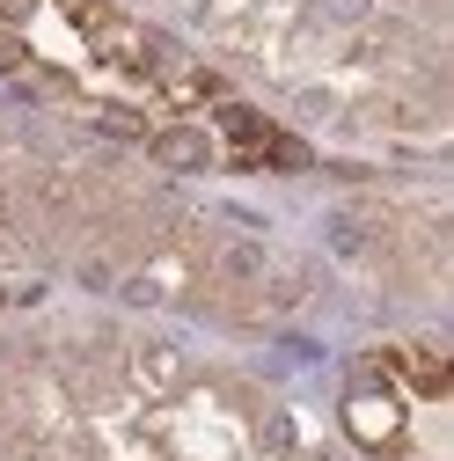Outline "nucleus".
I'll return each instance as SVG.
<instances>
[{"instance_id":"f257e3e1","label":"nucleus","mask_w":454,"mask_h":461,"mask_svg":"<svg viewBox=\"0 0 454 461\" xmlns=\"http://www.w3.org/2000/svg\"><path fill=\"white\" fill-rule=\"evenodd\" d=\"M0 74L168 161L294 168L301 147L125 0H0Z\"/></svg>"},{"instance_id":"f03ea898","label":"nucleus","mask_w":454,"mask_h":461,"mask_svg":"<svg viewBox=\"0 0 454 461\" xmlns=\"http://www.w3.org/2000/svg\"><path fill=\"white\" fill-rule=\"evenodd\" d=\"M161 8L184 15V30H198L235 74L286 95L294 110L388 140L440 132V59L367 0H161Z\"/></svg>"},{"instance_id":"7ed1b4c3","label":"nucleus","mask_w":454,"mask_h":461,"mask_svg":"<svg viewBox=\"0 0 454 461\" xmlns=\"http://www.w3.org/2000/svg\"><path fill=\"white\" fill-rule=\"evenodd\" d=\"M345 439L367 461H447V359L440 344H381L345 366L337 388Z\"/></svg>"}]
</instances>
